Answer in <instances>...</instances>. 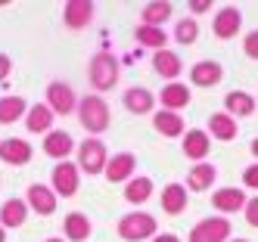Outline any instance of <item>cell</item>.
<instances>
[{"label":"cell","mask_w":258,"mask_h":242,"mask_svg":"<svg viewBox=\"0 0 258 242\" xmlns=\"http://www.w3.org/2000/svg\"><path fill=\"white\" fill-rule=\"evenodd\" d=\"M44 152L56 162H69V155L75 152V140H72V134H66V130H50L44 137Z\"/></svg>","instance_id":"e0dca14e"},{"label":"cell","mask_w":258,"mask_h":242,"mask_svg":"<svg viewBox=\"0 0 258 242\" xmlns=\"http://www.w3.org/2000/svg\"><path fill=\"white\" fill-rule=\"evenodd\" d=\"M212 205H215V211L221 217L236 214V211L246 208V193L239 190V186H221V190L212 193Z\"/></svg>","instance_id":"9c48e42d"},{"label":"cell","mask_w":258,"mask_h":242,"mask_svg":"<svg viewBox=\"0 0 258 242\" xmlns=\"http://www.w3.org/2000/svg\"><path fill=\"white\" fill-rule=\"evenodd\" d=\"M227 242H249V239H227Z\"/></svg>","instance_id":"b9f144b4"},{"label":"cell","mask_w":258,"mask_h":242,"mask_svg":"<svg viewBox=\"0 0 258 242\" xmlns=\"http://www.w3.org/2000/svg\"><path fill=\"white\" fill-rule=\"evenodd\" d=\"M243 217H246V223H249V227H255V230H258V196H255V199H246Z\"/></svg>","instance_id":"836d02e7"},{"label":"cell","mask_w":258,"mask_h":242,"mask_svg":"<svg viewBox=\"0 0 258 242\" xmlns=\"http://www.w3.org/2000/svg\"><path fill=\"white\" fill-rule=\"evenodd\" d=\"M150 242H180V236H174V233H156Z\"/></svg>","instance_id":"74e56055"},{"label":"cell","mask_w":258,"mask_h":242,"mask_svg":"<svg viewBox=\"0 0 258 242\" xmlns=\"http://www.w3.org/2000/svg\"><path fill=\"white\" fill-rule=\"evenodd\" d=\"M159 103H162V109H168V112L187 109V106H190V87H187V84H180V81L165 84L162 93H159Z\"/></svg>","instance_id":"7402d4cb"},{"label":"cell","mask_w":258,"mask_h":242,"mask_svg":"<svg viewBox=\"0 0 258 242\" xmlns=\"http://www.w3.org/2000/svg\"><path fill=\"white\" fill-rule=\"evenodd\" d=\"M255 103H258V100H255Z\"/></svg>","instance_id":"7bdbcfd3"},{"label":"cell","mask_w":258,"mask_h":242,"mask_svg":"<svg viewBox=\"0 0 258 242\" xmlns=\"http://www.w3.org/2000/svg\"><path fill=\"white\" fill-rule=\"evenodd\" d=\"M28 103L22 97H4L0 100V124H16L19 118H25Z\"/></svg>","instance_id":"f546056e"},{"label":"cell","mask_w":258,"mask_h":242,"mask_svg":"<svg viewBox=\"0 0 258 242\" xmlns=\"http://www.w3.org/2000/svg\"><path fill=\"white\" fill-rule=\"evenodd\" d=\"M153 68H156L159 78H165V81L171 84L177 74H180L183 62H180V56H177V53H171V50H156V53H153Z\"/></svg>","instance_id":"484cf974"},{"label":"cell","mask_w":258,"mask_h":242,"mask_svg":"<svg viewBox=\"0 0 258 242\" xmlns=\"http://www.w3.org/2000/svg\"><path fill=\"white\" fill-rule=\"evenodd\" d=\"M239 25H243V13L236 7H221L212 19V31L218 41H230V37L239 34Z\"/></svg>","instance_id":"ba28073f"},{"label":"cell","mask_w":258,"mask_h":242,"mask_svg":"<svg viewBox=\"0 0 258 242\" xmlns=\"http://www.w3.org/2000/svg\"><path fill=\"white\" fill-rule=\"evenodd\" d=\"M62 22L72 31L87 28L90 22H94V4H87V0H69L66 10H62Z\"/></svg>","instance_id":"5bb4252c"},{"label":"cell","mask_w":258,"mask_h":242,"mask_svg":"<svg viewBox=\"0 0 258 242\" xmlns=\"http://www.w3.org/2000/svg\"><path fill=\"white\" fill-rule=\"evenodd\" d=\"M215 180H218L215 165L212 162H199V165L190 168V174H187V193H206V190H212Z\"/></svg>","instance_id":"cb8c5ba5"},{"label":"cell","mask_w":258,"mask_h":242,"mask_svg":"<svg viewBox=\"0 0 258 242\" xmlns=\"http://www.w3.org/2000/svg\"><path fill=\"white\" fill-rule=\"evenodd\" d=\"M56 193L50 190L47 183H31L28 193H25V205L34 211V214H53L56 211Z\"/></svg>","instance_id":"30bf717a"},{"label":"cell","mask_w":258,"mask_h":242,"mask_svg":"<svg viewBox=\"0 0 258 242\" xmlns=\"http://www.w3.org/2000/svg\"><path fill=\"white\" fill-rule=\"evenodd\" d=\"M159 205H162V211L171 214V217L183 214V211H187V205H190L187 186H183V183H168V186L162 190V196H159Z\"/></svg>","instance_id":"8fae6325"},{"label":"cell","mask_w":258,"mask_h":242,"mask_svg":"<svg viewBox=\"0 0 258 242\" xmlns=\"http://www.w3.org/2000/svg\"><path fill=\"white\" fill-rule=\"evenodd\" d=\"M190 10L199 16V13H209V10H212V4H209V0H193V4H190Z\"/></svg>","instance_id":"8d00e7d4"},{"label":"cell","mask_w":258,"mask_h":242,"mask_svg":"<svg viewBox=\"0 0 258 242\" xmlns=\"http://www.w3.org/2000/svg\"><path fill=\"white\" fill-rule=\"evenodd\" d=\"M159 230V223L153 214L146 211H127L121 220H118V236L124 242H143V239H153Z\"/></svg>","instance_id":"3957f363"},{"label":"cell","mask_w":258,"mask_h":242,"mask_svg":"<svg viewBox=\"0 0 258 242\" xmlns=\"http://www.w3.org/2000/svg\"><path fill=\"white\" fill-rule=\"evenodd\" d=\"M153 127L159 130L162 137H168V140H174V137H183V115L180 112H168V109H159V112H153Z\"/></svg>","instance_id":"44dd1931"},{"label":"cell","mask_w":258,"mask_h":242,"mask_svg":"<svg viewBox=\"0 0 258 242\" xmlns=\"http://www.w3.org/2000/svg\"><path fill=\"white\" fill-rule=\"evenodd\" d=\"M230 239V220L227 217H202L190 230L187 242H227Z\"/></svg>","instance_id":"8992f818"},{"label":"cell","mask_w":258,"mask_h":242,"mask_svg":"<svg viewBox=\"0 0 258 242\" xmlns=\"http://www.w3.org/2000/svg\"><path fill=\"white\" fill-rule=\"evenodd\" d=\"M174 41L183 44V47H190V44L199 41V22L196 19H180L177 28H174Z\"/></svg>","instance_id":"1f68e13d"},{"label":"cell","mask_w":258,"mask_h":242,"mask_svg":"<svg viewBox=\"0 0 258 242\" xmlns=\"http://www.w3.org/2000/svg\"><path fill=\"white\" fill-rule=\"evenodd\" d=\"M209 137H212V140H221V143L236 140V137H239L236 118H230L227 112H215V115H209Z\"/></svg>","instance_id":"ffe728a7"},{"label":"cell","mask_w":258,"mask_h":242,"mask_svg":"<svg viewBox=\"0 0 258 242\" xmlns=\"http://www.w3.org/2000/svg\"><path fill=\"white\" fill-rule=\"evenodd\" d=\"M53 183H50V190L56 193V199H69V196H75L78 193V186H81V171H78V165L75 162H56V168H53Z\"/></svg>","instance_id":"5b68a950"},{"label":"cell","mask_w":258,"mask_h":242,"mask_svg":"<svg viewBox=\"0 0 258 242\" xmlns=\"http://www.w3.org/2000/svg\"><path fill=\"white\" fill-rule=\"evenodd\" d=\"M134 168H137V158L131 155V152H118V155H112L106 162V180L109 183H127L134 177Z\"/></svg>","instance_id":"9a60e30c"},{"label":"cell","mask_w":258,"mask_h":242,"mask_svg":"<svg viewBox=\"0 0 258 242\" xmlns=\"http://www.w3.org/2000/svg\"><path fill=\"white\" fill-rule=\"evenodd\" d=\"M44 242H66V239H59V236H50V239H44Z\"/></svg>","instance_id":"ab89813d"},{"label":"cell","mask_w":258,"mask_h":242,"mask_svg":"<svg viewBox=\"0 0 258 242\" xmlns=\"http://www.w3.org/2000/svg\"><path fill=\"white\" fill-rule=\"evenodd\" d=\"M243 53L249 56V59H258V28L243 37Z\"/></svg>","instance_id":"d6a6232c"},{"label":"cell","mask_w":258,"mask_h":242,"mask_svg":"<svg viewBox=\"0 0 258 242\" xmlns=\"http://www.w3.org/2000/svg\"><path fill=\"white\" fill-rule=\"evenodd\" d=\"M209 152H212V137L206 134V130L193 127V130H187V134H183V155H187L193 165L206 162Z\"/></svg>","instance_id":"7c38bea8"},{"label":"cell","mask_w":258,"mask_h":242,"mask_svg":"<svg viewBox=\"0 0 258 242\" xmlns=\"http://www.w3.org/2000/svg\"><path fill=\"white\" fill-rule=\"evenodd\" d=\"M134 37L140 47H150V50H165V44H168V34L162 28H150V25H140L134 31Z\"/></svg>","instance_id":"4dcf8cb0"},{"label":"cell","mask_w":258,"mask_h":242,"mask_svg":"<svg viewBox=\"0 0 258 242\" xmlns=\"http://www.w3.org/2000/svg\"><path fill=\"white\" fill-rule=\"evenodd\" d=\"M150 196H153V180L150 177H131V180L124 183V202L143 205Z\"/></svg>","instance_id":"f1b7e54d"},{"label":"cell","mask_w":258,"mask_h":242,"mask_svg":"<svg viewBox=\"0 0 258 242\" xmlns=\"http://www.w3.org/2000/svg\"><path fill=\"white\" fill-rule=\"evenodd\" d=\"M243 186H246V190H258V162L249 165L243 171Z\"/></svg>","instance_id":"e575fe53"},{"label":"cell","mask_w":258,"mask_h":242,"mask_svg":"<svg viewBox=\"0 0 258 242\" xmlns=\"http://www.w3.org/2000/svg\"><path fill=\"white\" fill-rule=\"evenodd\" d=\"M106 162H109V149H106V143L100 137H90V140H84L78 146V162H75L78 171L97 177V174L106 171Z\"/></svg>","instance_id":"277c9868"},{"label":"cell","mask_w":258,"mask_h":242,"mask_svg":"<svg viewBox=\"0 0 258 242\" xmlns=\"http://www.w3.org/2000/svg\"><path fill=\"white\" fill-rule=\"evenodd\" d=\"M249 149H252V155H255V158H258V137H255V140H252V146H249Z\"/></svg>","instance_id":"f35d334b"},{"label":"cell","mask_w":258,"mask_h":242,"mask_svg":"<svg viewBox=\"0 0 258 242\" xmlns=\"http://www.w3.org/2000/svg\"><path fill=\"white\" fill-rule=\"evenodd\" d=\"M50 127H53V112H50V106L47 103H34V106H28V112H25V130L28 134H50Z\"/></svg>","instance_id":"603a6c76"},{"label":"cell","mask_w":258,"mask_h":242,"mask_svg":"<svg viewBox=\"0 0 258 242\" xmlns=\"http://www.w3.org/2000/svg\"><path fill=\"white\" fill-rule=\"evenodd\" d=\"M10 71H13V59H10L7 53H0V84L10 78Z\"/></svg>","instance_id":"d590c367"},{"label":"cell","mask_w":258,"mask_h":242,"mask_svg":"<svg viewBox=\"0 0 258 242\" xmlns=\"http://www.w3.org/2000/svg\"><path fill=\"white\" fill-rule=\"evenodd\" d=\"M90 233H94V227H90V217L84 211H69L66 220H62V236L69 242H87Z\"/></svg>","instance_id":"ac0fdd59"},{"label":"cell","mask_w":258,"mask_h":242,"mask_svg":"<svg viewBox=\"0 0 258 242\" xmlns=\"http://www.w3.org/2000/svg\"><path fill=\"white\" fill-rule=\"evenodd\" d=\"M87 74H90V84H94V90H97V93H106V90H112V87L118 84L121 65H118V59H115L109 50H100V53L90 56Z\"/></svg>","instance_id":"7a4b0ae2"},{"label":"cell","mask_w":258,"mask_h":242,"mask_svg":"<svg viewBox=\"0 0 258 242\" xmlns=\"http://www.w3.org/2000/svg\"><path fill=\"white\" fill-rule=\"evenodd\" d=\"M255 97L252 93H246V90H230L227 97H224V112L230 118H249L252 112H255Z\"/></svg>","instance_id":"d4e9b609"},{"label":"cell","mask_w":258,"mask_h":242,"mask_svg":"<svg viewBox=\"0 0 258 242\" xmlns=\"http://www.w3.org/2000/svg\"><path fill=\"white\" fill-rule=\"evenodd\" d=\"M171 16H174V7L165 4V0H156V4H146V7H143V13H140V25L162 28Z\"/></svg>","instance_id":"83f0119b"},{"label":"cell","mask_w":258,"mask_h":242,"mask_svg":"<svg viewBox=\"0 0 258 242\" xmlns=\"http://www.w3.org/2000/svg\"><path fill=\"white\" fill-rule=\"evenodd\" d=\"M78 121L81 127L87 130V134L100 137L103 130H109V121H112V115H109V103L100 97V93H87L84 100H78Z\"/></svg>","instance_id":"6da1fadb"},{"label":"cell","mask_w":258,"mask_h":242,"mask_svg":"<svg viewBox=\"0 0 258 242\" xmlns=\"http://www.w3.org/2000/svg\"><path fill=\"white\" fill-rule=\"evenodd\" d=\"M0 242H7V230L4 227H0Z\"/></svg>","instance_id":"60d3db41"},{"label":"cell","mask_w":258,"mask_h":242,"mask_svg":"<svg viewBox=\"0 0 258 242\" xmlns=\"http://www.w3.org/2000/svg\"><path fill=\"white\" fill-rule=\"evenodd\" d=\"M47 106H50L53 115H72V112L78 109V97H75V90H72V84L53 81L47 87Z\"/></svg>","instance_id":"52a82bcc"},{"label":"cell","mask_w":258,"mask_h":242,"mask_svg":"<svg viewBox=\"0 0 258 242\" xmlns=\"http://www.w3.org/2000/svg\"><path fill=\"white\" fill-rule=\"evenodd\" d=\"M31 143L22 140V137H7V140H0V162H7V165H28L31 162Z\"/></svg>","instance_id":"4fadbf2b"},{"label":"cell","mask_w":258,"mask_h":242,"mask_svg":"<svg viewBox=\"0 0 258 242\" xmlns=\"http://www.w3.org/2000/svg\"><path fill=\"white\" fill-rule=\"evenodd\" d=\"M121 103L131 115H150L153 106H156V97H153V90H146V87H127Z\"/></svg>","instance_id":"d6986e66"},{"label":"cell","mask_w":258,"mask_h":242,"mask_svg":"<svg viewBox=\"0 0 258 242\" xmlns=\"http://www.w3.org/2000/svg\"><path fill=\"white\" fill-rule=\"evenodd\" d=\"M221 78H224V65L215 62V59H199L193 68H190V81L196 87H218Z\"/></svg>","instance_id":"2e32d148"},{"label":"cell","mask_w":258,"mask_h":242,"mask_svg":"<svg viewBox=\"0 0 258 242\" xmlns=\"http://www.w3.org/2000/svg\"><path fill=\"white\" fill-rule=\"evenodd\" d=\"M25 217H28V205H25V199H7L4 205H0V227H10V230H16V227H22L25 223Z\"/></svg>","instance_id":"4316f807"}]
</instances>
